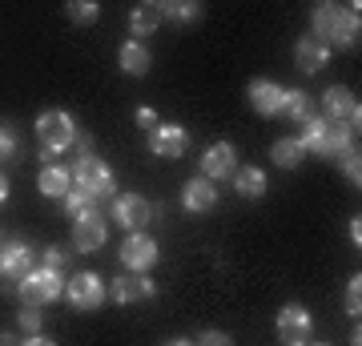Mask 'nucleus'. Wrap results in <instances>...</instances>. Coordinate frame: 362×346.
Masks as SVG:
<instances>
[{"instance_id": "412c9836", "label": "nucleus", "mask_w": 362, "mask_h": 346, "mask_svg": "<svg viewBox=\"0 0 362 346\" xmlns=\"http://www.w3.org/2000/svg\"><path fill=\"white\" fill-rule=\"evenodd\" d=\"M270 157H274V166H282V169H294L298 161L306 157V145L298 142V137H282V142H274Z\"/></svg>"}, {"instance_id": "6ab92c4d", "label": "nucleus", "mask_w": 362, "mask_h": 346, "mask_svg": "<svg viewBox=\"0 0 362 346\" xmlns=\"http://www.w3.org/2000/svg\"><path fill=\"white\" fill-rule=\"evenodd\" d=\"M233 185H238L242 197H262L266 193V173L258 166H242V169H233Z\"/></svg>"}, {"instance_id": "c9c22d12", "label": "nucleus", "mask_w": 362, "mask_h": 346, "mask_svg": "<svg viewBox=\"0 0 362 346\" xmlns=\"http://www.w3.org/2000/svg\"><path fill=\"white\" fill-rule=\"evenodd\" d=\"M4 197H8V181L0 178V202H4Z\"/></svg>"}, {"instance_id": "473e14b6", "label": "nucleus", "mask_w": 362, "mask_h": 346, "mask_svg": "<svg viewBox=\"0 0 362 346\" xmlns=\"http://www.w3.org/2000/svg\"><path fill=\"white\" fill-rule=\"evenodd\" d=\"M21 326H25L28 334H37V330H40V314H37V306H28L25 314H21Z\"/></svg>"}, {"instance_id": "b1692460", "label": "nucleus", "mask_w": 362, "mask_h": 346, "mask_svg": "<svg viewBox=\"0 0 362 346\" xmlns=\"http://www.w3.org/2000/svg\"><path fill=\"white\" fill-rule=\"evenodd\" d=\"M282 117H290V121H306L310 117V101H306V93H298V89H290L282 97V109H278Z\"/></svg>"}, {"instance_id": "0eeeda50", "label": "nucleus", "mask_w": 362, "mask_h": 346, "mask_svg": "<svg viewBox=\"0 0 362 346\" xmlns=\"http://www.w3.org/2000/svg\"><path fill=\"white\" fill-rule=\"evenodd\" d=\"M322 113H326V121L346 125L350 133H358L362 109H358V101H354V93H350V89H330V93H326V97H322Z\"/></svg>"}, {"instance_id": "c756f323", "label": "nucleus", "mask_w": 362, "mask_h": 346, "mask_svg": "<svg viewBox=\"0 0 362 346\" xmlns=\"http://www.w3.org/2000/svg\"><path fill=\"white\" fill-rule=\"evenodd\" d=\"M197 346H233V338L221 334V330H206L202 338H197Z\"/></svg>"}, {"instance_id": "20e7f679", "label": "nucleus", "mask_w": 362, "mask_h": 346, "mask_svg": "<svg viewBox=\"0 0 362 346\" xmlns=\"http://www.w3.org/2000/svg\"><path fill=\"white\" fill-rule=\"evenodd\" d=\"M73 178H77V190H85L93 202L113 193V169L105 166L101 157H93V154H85L77 161V173H73Z\"/></svg>"}, {"instance_id": "1a4fd4ad", "label": "nucleus", "mask_w": 362, "mask_h": 346, "mask_svg": "<svg viewBox=\"0 0 362 346\" xmlns=\"http://www.w3.org/2000/svg\"><path fill=\"white\" fill-rule=\"evenodd\" d=\"M69 302L77 310H97L105 302V286L97 274H77L73 282H69Z\"/></svg>"}, {"instance_id": "5701e85b", "label": "nucleus", "mask_w": 362, "mask_h": 346, "mask_svg": "<svg viewBox=\"0 0 362 346\" xmlns=\"http://www.w3.org/2000/svg\"><path fill=\"white\" fill-rule=\"evenodd\" d=\"M129 25H133V33H137V37H149V33L161 25V4H137Z\"/></svg>"}, {"instance_id": "dca6fc26", "label": "nucleus", "mask_w": 362, "mask_h": 346, "mask_svg": "<svg viewBox=\"0 0 362 346\" xmlns=\"http://www.w3.org/2000/svg\"><path fill=\"white\" fill-rule=\"evenodd\" d=\"M185 145H189V137H185V129H181V125H157L153 129V154L181 157V154H185Z\"/></svg>"}, {"instance_id": "39448f33", "label": "nucleus", "mask_w": 362, "mask_h": 346, "mask_svg": "<svg viewBox=\"0 0 362 346\" xmlns=\"http://www.w3.org/2000/svg\"><path fill=\"white\" fill-rule=\"evenodd\" d=\"M28 274H33V250L25 242H8L0 250V290H8V286L21 290Z\"/></svg>"}, {"instance_id": "9b49d317", "label": "nucleus", "mask_w": 362, "mask_h": 346, "mask_svg": "<svg viewBox=\"0 0 362 346\" xmlns=\"http://www.w3.org/2000/svg\"><path fill=\"white\" fill-rule=\"evenodd\" d=\"M121 262L129 270H149L157 262V242L149 238V233H133V238H125V246H121Z\"/></svg>"}, {"instance_id": "f3484780", "label": "nucleus", "mask_w": 362, "mask_h": 346, "mask_svg": "<svg viewBox=\"0 0 362 346\" xmlns=\"http://www.w3.org/2000/svg\"><path fill=\"white\" fill-rule=\"evenodd\" d=\"M109 294H113V302L129 306V302H145V298H153V282H149V278H117V282L109 286Z\"/></svg>"}, {"instance_id": "e433bc0d", "label": "nucleus", "mask_w": 362, "mask_h": 346, "mask_svg": "<svg viewBox=\"0 0 362 346\" xmlns=\"http://www.w3.org/2000/svg\"><path fill=\"white\" fill-rule=\"evenodd\" d=\"M169 346H194V342H185V338H177V342H169Z\"/></svg>"}, {"instance_id": "cd10ccee", "label": "nucleus", "mask_w": 362, "mask_h": 346, "mask_svg": "<svg viewBox=\"0 0 362 346\" xmlns=\"http://www.w3.org/2000/svg\"><path fill=\"white\" fill-rule=\"evenodd\" d=\"M342 173H346L354 185L362 181V166H358V154H342Z\"/></svg>"}, {"instance_id": "393cba45", "label": "nucleus", "mask_w": 362, "mask_h": 346, "mask_svg": "<svg viewBox=\"0 0 362 346\" xmlns=\"http://www.w3.org/2000/svg\"><path fill=\"white\" fill-rule=\"evenodd\" d=\"M161 16L189 25V21H197V16H202V8H197V4H189V0H169V4H161Z\"/></svg>"}, {"instance_id": "423d86ee", "label": "nucleus", "mask_w": 362, "mask_h": 346, "mask_svg": "<svg viewBox=\"0 0 362 346\" xmlns=\"http://www.w3.org/2000/svg\"><path fill=\"white\" fill-rule=\"evenodd\" d=\"M61 290H65V278L52 274V270H33L21 282V298H25L28 306H45L52 298H61Z\"/></svg>"}, {"instance_id": "aec40b11", "label": "nucleus", "mask_w": 362, "mask_h": 346, "mask_svg": "<svg viewBox=\"0 0 362 346\" xmlns=\"http://www.w3.org/2000/svg\"><path fill=\"white\" fill-rule=\"evenodd\" d=\"M121 69H125V73H133V77L149 73V49H145V45H137V40H125V45H121Z\"/></svg>"}, {"instance_id": "6e6552de", "label": "nucleus", "mask_w": 362, "mask_h": 346, "mask_svg": "<svg viewBox=\"0 0 362 346\" xmlns=\"http://www.w3.org/2000/svg\"><path fill=\"white\" fill-rule=\"evenodd\" d=\"M278 334H282L286 346H302L310 338V310L298 306V302L282 306V314H278Z\"/></svg>"}, {"instance_id": "2f4dec72", "label": "nucleus", "mask_w": 362, "mask_h": 346, "mask_svg": "<svg viewBox=\"0 0 362 346\" xmlns=\"http://www.w3.org/2000/svg\"><path fill=\"white\" fill-rule=\"evenodd\" d=\"M69 16H73V21H93V16H97V4H69Z\"/></svg>"}, {"instance_id": "4c0bfd02", "label": "nucleus", "mask_w": 362, "mask_h": 346, "mask_svg": "<svg viewBox=\"0 0 362 346\" xmlns=\"http://www.w3.org/2000/svg\"><path fill=\"white\" fill-rule=\"evenodd\" d=\"M314 346H326V342H314Z\"/></svg>"}, {"instance_id": "7c9ffc66", "label": "nucleus", "mask_w": 362, "mask_h": 346, "mask_svg": "<svg viewBox=\"0 0 362 346\" xmlns=\"http://www.w3.org/2000/svg\"><path fill=\"white\" fill-rule=\"evenodd\" d=\"M16 154V137L8 125H0V157H13Z\"/></svg>"}, {"instance_id": "f03ea898", "label": "nucleus", "mask_w": 362, "mask_h": 346, "mask_svg": "<svg viewBox=\"0 0 362 346\" xmlns=\"http://www.w3.org/2000/svg\"><path fill=\"white\" fill-rule=\"evenodd\" d=\"M306 133L298 137V142L306 145V154H322V157H342L350 154V133L346 125H334V121H322V117H306L302 121Z\"/></svg>"}, {"instance_id": "9d476101", "label": "nucleus", "mask_w": 362, "mask_h": 346, "mask_svg": "<svg viewBox=\"0 0 362 346\" xmlns=\"http://www.w3.org/2000/svg\"><path fill=\"white\" fill-rule=\"evenodd\" d=\"M153 218V205L145 202L141 193H129V197H117V221L125 226V230H137L141 233Z\"/></svg>"}, {"instance_id": "bb28decb", "label": "nucleus", "mask_w": 362, "mask_h": 346, "mask_svg": "<svg viewBox=\"0 0 362 346\" xmlns=\"http://www.w3.org/2000/svg\"><path fill=\"white\" fill-rule=\"evenodd\" d=\"M346 310H350V314H358V310H362V278H350V286H346Z\"/></svg>"}, {"instance_id": "58836bf2", "label": "nucleus", "mask_w": 362, "mask_h": 346, "mask_svg": "<svg viewBox=\"0 0 362 346\" xmlns=\"http://www.w3.org/2000/svg\"><path fill=\"white\" fill-rule=\"evenodd\" d=\"M302 346H306V342H302Z\"/></svg>"}, {"instance_id": "ddd939ff", "label": "nucleus", "mask_w": 362, "mask_h": 346, "mask_svg": "<svg viewBox=\"0 0 362 346\" xmlns=\"http://www.w3.org/2000/svg\"><path fill=\"white\" fill-rule=\"evenodd\" d=\"M233 169H238V154H233V145H226V142L209 145L206 157H202V173H206V178H230Z\"/></svg>"}, {"instance_id": "f257e3e1", "label": "nucleus", "mask_w": 362, "mask_h": 346, "mask_svg": "<svg viewBox=\"0 0 362 346\" xmlns=\"http://www.w3.org/2000/svg\"><path fill=\"white\" fill-rule=\"evenodd\" d=\"M314 37L330 45H354L358 40V4H318L314 8Z\"/></svg>"}, {"instance_id": "c85d7f7f", "label": "nucleus", "mask_w": 362, "mask_h": 346, "mask_svg": "<svg viewBox=\"0 0 362 346\" xmlns=\"http://www.w3.org/2000/svg\"><path fill=\"white\" fill-rule=\"evenodd\" d=\"M40 270L61 274V270H65V250H45V266H40Z\"/></svg>"}, {"instance_id": "a878e982", "label": "nucleus", "mask_w": 362, "mask_h": 346, "mask_svg": "<svg viewBox=\"0 0 362 346\" xmlns=\"http://www.w3.org/2000/svg\"><path fill=\"white\" fill-rule=\"evenodd\" d=\"M65 205H69V214H73V218H89V214H97V209H93V197L85 190H69L65 193Z\"/></svg>"}, {"instance_id": "f8f14e48", "label": "nucleus", "mask_w": 362, "mask_h": 346, "mask_svg": "<svg viewBox=\"0 0 362 346\" xmlns=\"http://www.w3.org/2000/svg\"><path fill=\"white\" fill-rule=\"evenodd\" d=\"M181 205H185L189 214H209V209L218 205V193H214L209 178H189V181H185V190H181Z\"/></svg>"}, {"instance_id": "2eb2a0df", "label": "nucleus", "mask_w": 362, "mask_h": 346, "mask_svg": "<svg viewBox=\"0 0 362 346\" xmlns=\"http://www.w3.org/2000/svg\"><path fill=\"white\" fill-rule=\"evenodd\" d=\"M282 97H286V89H278L274 81H254V85H250V105H254L258 113H266V117H278Z\"/></svg>"}, {"instance_id": "f704fd0d", "label": "nucleus", "mask_w": 362, "mask_h": 346, "mask_svg": "<svg viewBox=\"0 0 362 346\" xmlns=\"http://www.w3.org/2000/svg\"><path fill=\"white\" fill-rule=\"evenodd\" d=\"M25 346H57V342H49V338H40V334H28V342Z\"/></svg>"}, {"instance_id": "a211bd4d", "label": "nucleus", "mask_w": 362, "mask_h": 346, "mask_svg": "<svg viewBox=\"0 0 362 346\" xmlns=\"http://www.w3.org/2000/svg\"><path fill=\"white\" fill-rule=\"evenodd\" d=\"M294 52H298V69H302V73H318V69L330 61V49H326L318 37H302Z\"/></svg>"}, {"instance_id": "4be33fe9", "label": "nucleus", "mask_w": 362, "mask_h": 346, "mask_svg": "<svg viewBox=\"0 0 362 346\" xmlns=\"http://www.w3.org/2000/svg\"><path fill=\"white\" fill-rule=\"evenodd\" d=\"M40 193L45 197H65L69 190H73V178H69L65 169H57V166H49V169H40Z\"/></svg>"}, {"instance_id": "7ed1b4c3", "label": "nucleus", "mask_w": 362, "mask_h": 346, "mask_svg": "<svg viewBox=\"0 0 362 346\" xmlns=\"http://www.w3.org/2000/svg\"><path fill=\"white\" fill-rule=\"evenodd\" d=\"M37 137H40V149H45V157L65 154L69 145H73V137H77V129H73V117L61 113V109H49V113H40Z\"/></svg>"}, {"instance_id": "72a5a7b5", "label": "nucleus", "mask_w": 362, "mask_h": 346, "mask_svg": "<svg viewBox=\"0 0 362 346\" xmlns=\"http://www.w3.org/2000/svg\"><path fill=\"white\" fill-rule=\"evenodd\" d=\"M137 125H145V129H157V113L149 109V105H141V109H137Z\"/></svg>"}, {"instance_id": "4468645a", "label": "nucleus", "mask_w": 362, "mask_h": 346, "mask_svg": "<svg viewBox=\"0 0 362 346\" xmlns=\"http://www.w3.org/2000/svg\"><path fill=\"white\" fill-rule=\"evenodd\" d=\"M73 246H77L81 254L101 250V246H105V221L97 218V214H89V218H77V226H73Z\"/></svg>"}]
</instances>
